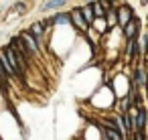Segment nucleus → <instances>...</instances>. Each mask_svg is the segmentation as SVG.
Masks as SVG:
<instances>
[{
  "mask_svg": "<svg viewBox=\"0 0 148 140\" xmlns=\"http://www.w3.org/2000/svg\"><path fill=\"white\" fill-rule=\"evenodd\" d=\"M69 21H71L79 31H87V29H89V25H87L85 19L81 16V10H79V8H73V10L69 12Z\"/></svg>",
  "mask_w": 148,
  "mask_h": 140,
  "instance_id": "nucleus-3",
  "label": "nucleus"
},
{
  "mask_svg": "<svg viewBox=\"0 0 148 140\" xmlns=\"http://www.w3.org/2000/svg\"><path fill=\"white\" fill-rule=\"evenodd\" d=\"M132 16H134V10H132L128 4H124V6H118V8H116V19H118V25H120L122 29L126 27V23H128Z\"/></svg>",
  "mask_w": 148,
  "mask_h": 140,
  "instance_id": "nucleus-2",
  "label": "nucleus"
},
{
  "mask_svg": "<svg viewBox=\"0 0 148 140\" xmlns=\"http://www.w3.org/2000/svg\"><path fill=\"white\" fill-rule=\"evenodd\" d=\"M79 10H81V16L85 19V23H87V25H91V21L95 19V16H93V12H91V6H89V4H85V6H81Z\"/></svg>",
  "mask_w": 148,
  "mask_h": 140,
  "instance_id": "nucleus-13",
  "label": "nucleus"
},
{
  "mask_svg": "<svg viewBox=\"0 0 148 140\" xmlns=\"http://www.w3.org/2000/svg\"><path fill=\"white\" fill-rule=\"evenodd\" d=\"M124 35H126V39H134V37L138 35V19H136V16H132V19L126 23Z\"/></svg>",
  "mask_w": 148,
  "mask_h": 140,
  "instance_id": "nucleus-4",
  "label": "nucleus"
},
{
  "mask_svg": "<svg viewBox=\"0 0 148 140\" xmlns=\"http://www.w3.org/2000/svg\"><path fill=\"white\" fill-rule=\"evenodd\" d=\"M89 6H91V12H93V16H103V14H106V10H108L106 2H101V0L89 2Z\"/></svg>",
  "mask_w": 148,
  "mask_h": 140,
  "instance_id": "nucleus-9",
  "label": "nucleus"
},
{
  "mask_svg": "<svg viewBox=\"0 0 148 140\" xmlns=\"http://www.w3.org/2000/svg\"><path fill=\"white\" fill-rule=\"evenodd\" d=\"M142 4H148V0H142Z\"/></svg>",
  "mask_w": 148,
  "mask_h": 140,
  "instance_id": "nucleus-14",
  "label": "nucleus"
},
{
  "mask_svg": "<svg viewBox=\"0 0 148 140\" xmlns=\"http://www.w3.org/2000/svg\"><path fill=\"white\" fill-rule=\"evenodd\" d=\"M89 27H93V29H95L97 33H101V35L108 31V25H106V19H103V16H95V19L91 21V25H89Z\"/></svg>",
  "mask_w": 148,
  "mask_h": 140,
  "instance_id": "nucleus-11",
  "label": "nucleus"
},
{
  "mask_svg": "<svg viewBox=\"0 0 148 140\" xmlns=\"http://www.w3.org/2000/svg\"><path fill=\"white\" fill-rule=\"evenodd\" d=\"M67 4V0H47V2L41 6V10L43 12H49V10H59V8H63Z\"/></svg>",
  "mask_w": 148,
  "mask_h": 140,
  "instance_id": "nucleus-6",
  "label": "nucleus"
},
{
  "mask_svg": "<svg viewBox=\"0 0 148 140\" xmlns=\"http://www.w3.org/2000/svg\"><path fill=\"white\" fill-rule=\"evenodd\" d=\"M134 85L136 87H146V71L142 67L134 69Z\"/></svg>",
  "mask_w": 148,
  "mask_h": 140,
  "instance_id": "nucleus-8",
  "label": "nucleus"
},
{
  "mask_svg": "<svg viewBox=\"0 0 148 140\" xmlns=\"http://www.w3.org/2000/svg\"><path fill=\"white\" fill-rule=\"evenodd\" d=\"M85 2H89V0H85Z\"/></svg>",
  "mask_w": 148,
  "mask_h": 140,
  "instance_id": "nucleus-15",
  "label": "nucleus"
},
{
  "mask_svg": "<svg viewBox=\"0 0 148 140\" xmlns=\"http://www.w3.org/2000/svg\"><path fill=\"white\" fill-rule=\"evenodd\" d=\"M21 39H23V43H25V47L29 49V53H31V55H35V57H37V55L41 53V45H39V41H37L29 31H23V33H21Z\"/></svg>",
  "mask_w": 148,
  "mask_h": 140,
  "instance_id": "nucleus-1",
  "label": "nucleus"
},
{
  "mask_svg": "<svg viewBox=\"0 0 148 140\" xmlns=\"http://www.w3.org/2000/svg\"><path fill=\"white\" fill-rule=\"evenodd\" d=\"M126 55H128V59H132V57H138V55H140V47H138V39H136V37H134V39H128Z\"/></svg>",
  "mask_w": 148,
  "mask_h": 140,
  "instance_id": "nucleus-7",
  "label": "nucleus"
},
{
  "mask_svg": "<svg viewBox=\"0 0 148 140\" xmlns=\"http://www.w3.org/2000/svg\"><path fill=\"white\" fill-rule=\"evenodd\" d=\"M0 65H2V69H4V75H6V77H14V69H12V65L8 63V59H6V55H4V51H0Z\"/></svg>",
  "mask_w": 148,
  "mask_h": 140,
  "instance_id": "nucleus-10",
  "label": "nucleus"
},
{
  "mask_svg": "<svg viewBox=\"0 0 148 140\" xmlns=\"http://www.w3.org/2000/svg\"><path fill=\"white\" fill-rule=\"evenodd\" d=\"M43 29H45V27H43V23H33V25H31V29H29V33H31L37 41H41V37H43Z\"/></svg>",
  "mask_w": 148,
  "mask_h": 140,
  "instance_id": "nucleus-12",
  "label": "nucleus"
},
{
  "mask_svg": "<svg viewBox=\"0 0 148 140\" xmlns=\"http://www.w3.org/2000/svg\"><path fill=\"white\" fill-rule=\"evenodd\" d=\"M71 21H69V12H57L51 21H45L43 23V27L45 25H69Z\"/></svg>",
  "mask_w": 148,
  "mask_h": 140,
  "instance_id": "nucleus-5",
  "label": "nucleus"
}]
</instances>
